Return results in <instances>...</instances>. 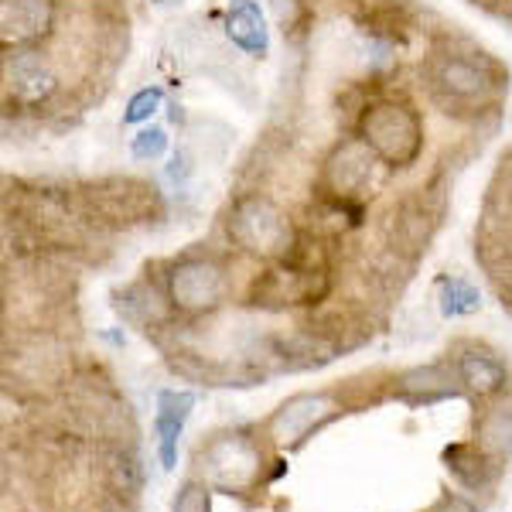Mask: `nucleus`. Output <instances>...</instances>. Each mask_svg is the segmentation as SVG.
Masks as SVG:
<instances>
[{"mask_svg":"<svg viewBox=\"0 0 512 512\" xmlns=\"http://www.w3.org/2000/svg\"><path fill=\"white\" fill-rule=\"evenodd\" d=\"M444 461H448V468L465 485H482L485 458H482V451H478V448H468V444H451V448L444 451Z\"/></svg>","mask_w":512,"mask_h":512,"instance_id":"obj_15","label":"nucleus"},{"mask_svg":"<svg viewBox=\"0 0 512 512\" xmlns=\"http://www.w3.org/2000/svg\"><path fill=\"white\" fill-rule=\"evenodd\" d=\"M164 103V93L158 86H147V89H140V93L130 96V103H127V113H123V123H144V120H151L154 113H158V106Z\"/></svg>","mask_w":512,"mask_h":512,"instance_id":"obj_17","label":"nucleus"},{"mask_svg":"<svg viewBox=\"0 0 512 512\" xmlns=\"http://www.w3.org/2000/svg\"><path fill=\"white\" fill-rule=\"evenodd\" d=\"M434 512H478V509L468 499H461V495H448V499H444Z\"/></svg>","mask_w":512,"mask_h":512,"instance_id":"obj_20","label":"nucleus"},{"mask_svg":"<svg viewBox=\"0 0 512 512\" xmlns=\"http://www.w3.org/2000/svg\"><path fill=\"white\" fill-rule=\"evenodd\" d=\"M55 4L52 0H0V28L7 45H28L52 31Z\"/></svg>","mask_w":512,"mask_h":512,"instance_id":"obj_7","label":"nucleus"},{"mask_svg":"<svg viewBox=\"0 0 512 512\" xmlns=\"http://www.w3.org/2000/svg\"><path fill=\"white\" fill-rule=\"evenodd\" d=\"M175 512H212V509H209V489H205V485L188 482L185 489L178 492Z\"/></svg>","mask_w":512,"mask_h":512,"instance_id":"obj_18","label":"nucleus"},{"mask_svg":"<svg viewBox=\"0 0 512 512\" xmlns=\"http://www.w3.org/2000/svg\"><path fill=\"white\" fill-rule=\"evenodd\" d=\"M362 140L376 151V158L396 164L417 161L420 147H424V127L420 117L403 103H376L362 117Z\"/></svg>","mask_w":512,"mask_h":512,"instance_id":"obj_1","label":"nucleus"},{"mask_svg":"<svg viewBox=\"0 0 512 512\" xmlns=\"http://www.w3.org/2000/svg\"><path fill=\"white\" fill-rule=\"evenodd\" d=\"M130 151H134L137 161H158L161 154L168 151V130L144 127L134 140H130Z\"/></svg>","mask_w":512,"mask_h":512,"instance_id":"obj_16","label":"nucleus"},{"mask_svg":"<svg viewBox=\"0 0 512 512\" xmlns=\"http://www.w3.org/2000/svg\"><path fill=\"white\" fill-rule=\"evenodd\" d=\"M7 89L21 99V103H41L55 89V69L35 48L28 52H11L4 62Z\"/></svg>","mask_w":512,"mask_h":512,"instance_id":"obj_5","label":"nucleus"},{"mask_svg":"<svg viewBox=\"0 0 512 512\" xmlns=\"http://www.w3.org/2000/svg\"><path fill=\"white\" fill-rule=\"evenodd\" d=\"M192 171H195L192 154H188L185 147H181V151H175V158H171V164H168V178L178 181V185H185V181L192 178Z\"/></svg>","mask_w":512,"mask_h":512,"instance_id":"obj_19","label":"nucleus"},{"mask_svg":"<svg viewBox=\"0 0 512 512\" xmlns=\"http://www.w3.org/2000/svg\"><path fill=\"white\" fill-rule=\"evenodd\" d=\"M458 379L478 396H492L506 386V366L485 352H465L458 359Z\"/></svg>","mask_w":512,"mask_h":512,"instance_id":"obj_12","label":"nucleus"},{"mask_svg":"<svg viewBox=\"0 0 512 512\" xmlns=\"http://www.w3.org/2000/svg\"><path fill=\"white\" fill-rule=\"evenodd\" d=\"M478 448L485 454H512V410H489L478 424Z\"/></svg>","mask_w":512,"mask_h":512,"instance_id":"obj_13","label":"nucleus"},{"mask_svg":"<svg viewBox=\"0 0 512 512\" xmlns=\"http://www.w3.org/2000/svg\"><path fill=\"white\" fill-rule=\"evenodd\" d=\"M195 407V393L188 390H164L158 396V417H154V431H158V454L164 472H171L178 461V437L185 427L188 414Z\"/></svg>","mask_w":512,"mask_h":512,"instance_id":"obj_9","label":"nucleus"},{"mask_svg":"<svg viewBox=\"0 0 512 512\" xmlns=\"http://www.w3.org/2000/svg\"><path fill=\"white\" fill-rule=\"evenodd\" d=\"M437 86L454 99H468V103H472V99H485L492 93L489 76H485L475 62H465V59H444L437 65Z\"/></svg>","mask_w":512,"mask_h":512,"instance_id":"obj_11","label":"nucleus"},{"mask_svg":"<svg viewBox=\"0 0 512 512\" xmlns=\"http://www.w3.org/2000/svg\"><path fill=\"white\" fill-rule=\"evenodd\" d=\"M226 294V274L212 260H185L171 270V301L181 311H212Z\"/></svg>","mask_w":512,"mask_h":512,"instance_id":"obj_3","label":"nucleus"},{"mask_svg":"<svg viewBox=\"0 0 512 512\" xmlns=\"http://www.w3.org/2000/svg\"><path fill=\"white\" fill-rule=\"evenodd\" d=\"M106 512H117V509H106Z\"/></svg>","mask_w":512,"mask_h":512,"instance_id":"obj_21","label":"nucleus"},{"mask_svg":"<svg viewBox=\"0 0 512 512\" xmlns=\"http://www.w3.org/2000/svg\"><path fill=\"white\" fill-rule=\"evenodd\" d=\"M256 465H260V454H256L253 444L243 441V437H222V441H216L202 454V468L209 472L212 482L229 485V489H239V485L253 482Z\"/></svg>","mask_w":512,"mask_h":512,"instance_id":"obj_4","label":"nucleus"},{"mask_svg":"<svg viewBox=\"0 0 512 512\" xmlns=\"http://www.w3.org/2000/svg\"><path fill=\"white\" fill-rule=\"evenodd\" d=\"M229 233H233V239L243 250H250L253 256H263V260L284 256L294 243L291 222L280 212V205L260 195H250V198H243V202H236V209L229 212Z\"/></svg>","mask_w":512,"mask_h":512,"instance_id":"obj_2","label":"nucleus"},{"mask_svg":"<svg viewBox=\"0 0 512 512\" xmlns=\"http://www.w3.org/2000/svg\"><path fill=\"white\" fill-rule=\"evenodd\" d=\"M226 38L233 41L239 52L253 55V59H263L270 52V28L256 0H233L229 4Z\"/></svg>","mask_w":512,"mask_h":512,"instance_id":"obj_10","label":"nucleus"},{"mask_svg":"<svg viewBox=\"0 0 512 512\" xmlns=\"http://www.w3.org/2000/svg\"><path fill=\"white\" fill-rule=\"evenodd\" d=\"M437 291H441L437 297H441V315L444 318H468L482 308V297H478V291L461 277H444Z\"/></svg>","mask_w":512,"mask_h":512,"instance_id":"obj_14","label":"nucleus"},{"mask_svg":"<svg viewBox=\"0 0 512 512\" xmlns=\"http://www.w3.org/2000/svg\"><path fill=\"white\" fill-rule=\"evenodd\" d=\"M332 410H335V403H332V396H325V393L294 396V400H287L274 414V420H270V437L280 444H291L297 437L308 434L311 427H318L321 420L332 417Z\"/></svg>","mask_w":512,"mask_h":512,"instance_id":"obj_6","label":"nucleus"},{"mask_svg":"<svg viewBox=\"0 0 512 512\" xmlns=\"http://www.w3.org/2000/svg\"><path fill=\"white\" fill-rule=\"evenodd\" d=\"M376 168V151L366 140H345L342 147L328 158L325 178L338 195H355L359 188H366V181L373 178Z\"/></svg>","mask_w":512,"mask_h":512,"instance_id":"obj_8","label":"nucleus"}]
</instances>
